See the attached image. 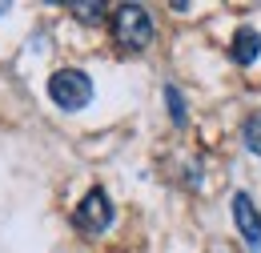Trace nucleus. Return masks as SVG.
<instances>
[{"label": "nucleus", "instance_id": "nucleus-1", "mask_svg": "<svg viewBox=\"0 0 261 253\" xmlns=\"http://www.w3.org/2000/svg\"><path fill=\"white\" fill-rule=\"evenodd\" d=\"M153 32L157 29H153V16H149L145 4H117V12H113V40L121 48H129V53L149 48Z\"/></svg>", "mask_w": 261, "mask_h": 253}, {"label": "nucleus", "instance_id": "nucleus-2", "mask_svg": "<svg viewBox=\"0 0 261 253\" xmlns=\"http://www.w3.org/2000/svg\"><path fill=\"white\" fill-rule=\"evenodd\" d=\"M48 96H53L57 109L76 113V109H85V105L93 100V81H89L81 68H57V72L48 77Z\"/></svg>", "mask_w": 261, "mask_h": 253}, {"label": "nucleus", "instance_id": "nucleus-3", "mask_svg": "<svg viewBox=\"0 0 261 253\" xmlns=\"http://www.w3.org/2000/svg\"><path fill=\"white\" fill-rule=\"evenodd\" d=\"M72 225H76L81 233H105V229L113 225V201H109V193L105 189L85 193L81 205L72 209Z\"/></svg>", "mask_w": 261, "mask_h": 253}, {"label": "nucleus", "instance_id": "nucleus-4", "mask_svg": "<svg viewBox=\"0 0 261 253\" xmlns=\"http://www.w3.org/2000/svg\"><path fill=\"white\" fill-rule=\"evenodd\" d=\"M233 221L241 229V237L249 241V249L257 253L261 249V213H257V205L249 201V193H233Z\"/></svg>", "mask_w": 261, "mask_h": 253}, {"label": "nucleus", "instance_id": "nucleus-5", "mask_svg": "<svg viewBox=\"0 0 261 253\" xmlns=\"http://www.w3.org/2000/svg\"><path fill=\"white\" fill-rule=\"evenodd\" d=\"M261 57V36L253 29H241L233 36V61L237 64H253Z\"/></svg>", "mask_w": 261, "mask_h": 253}, {"label": "nucleus", "instance_id": "nucleus-6", "mask_svg": "<svg viewBox=\"0 0 261 253\" xmlns=\"http://www.w3.org/2000/svg\"><path fill=\"white\" fill-rule=\"evenodd\" d=\"M241 141H245V149H249V153H257V157H261V113L245 121V129H241Z\"/></svg>", "mask_w": 261, "mask_h": 253}, {"label": "nucleus", "instance_id": "nucleus-7", "mask_svg": "<svg viewBox=\"0 0 261 253\" xmlns=\"http://www.w3.org/2000/svg\"><path fill=\"white\" fill-rule=\"evenodd\" d=\"M72 12H76V20H85V24H100V20H105V4H97V0L72 4Z\"/></svg>", "mask_w": 261, "mask_h": 253}, {"label": "nucleus", "instance_id": "nucleus-8", "mask_svg": "<svg viewBox=\"0 0 261 253\" xmlns=\"http://www.w3.org/2000/svg\"><path fill=\"white\" fill-rule=\"evenodd\" d=\"M165 100H169V117L177 121V125H185V100L177 89H165Z\"/></svg>", "mask_w": 261, "mask_h": 253}]
</instances>
